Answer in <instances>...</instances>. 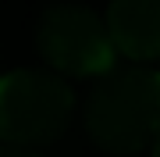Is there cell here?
Segmentation results:
<instances>
[{
    "instance_id": "cell-2",
    "label": "cell",
    "mask_w": 160,
    "mask_h": 157,
    "mask_svg": "<svg viewBox=\"0 0 160 157\" xmlns=\"http://www.w3.org/2000/svg\"><path fill=\"white\" fill-rule=\"evenodd\" d=\"M75 93L68 79L43 68H18L0 79V143L39 150L57 143L71 125Z\"/></svg>"
},
{
    "instance_id": "cell-5",
    "label": "cell",
    "mask_w": 160,
    "mask_h": 157,
    "mask_svg": "<svg viewBox=\"0 0 160 157\" xmlns=\"http://www.w3.org/2000/svg\"><path fill=\"white\" fill-rule=\"evenodd\" d=\"M0 157H39L36 150H18V146H0Z\"/></svg>"
},
{
    "instance_id": "cell-3",
    "label": "cell",
    "mask_w": 160,
    "mask_h": 157,
    "mask_svg": "<svg viewBox=\"0 0 160 157\" xmlns=\"http://www.w3.org/2000/svg\"><path fill=\"white\" fill-rule=\"evenodd\" d=\"M39 54L53 75L92 79L114 68V47L103 29V18L86 4H57L39 18L36 32Z\"/></svg>"
},
{
    "instance_id": "cell-1",
    "label": "cell",
    "mask_w": 160,
    "mask_h": 157,
    "mask_svg": "<svg viewBox=\"0 0 160 157\" xmlns=\"http://www.w3.org/2000/svg\"><path fill=\"white\" fill-rule=\"evenodd\" d=\"M86 100V132L107 154H139L160 132V75L153 68L103 71Z\"/></svg>"
},
{
    "instance_id": "cell-4",
    "label": "cell",
    "mask_w": 160,
    "mask_h": 157,
    "mask_svg": "<svg viewBox=\"0 0 160 157\" xmlns=\"http://www.w3.org/2000/svg\"><path fill=\"white\" fill-rule=\"evenodd\" d=\"M103 29L114 54H125L135 64L160 57V0H110Z\"/></svg>"
}]
</instances>
